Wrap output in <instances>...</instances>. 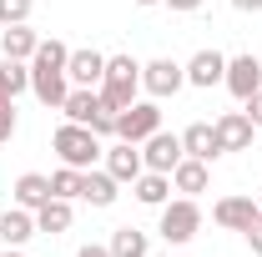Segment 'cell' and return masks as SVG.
Returning a JSON list of instances; mask_svg holds the SVG:
<instances>
[{"label": "cell", "instance_id": "cell-7", "mask_svg": "<svg viewBox=\"0 0 262 257\" xmlns=\"http://www.w3.org/2000/svg\"><path fill=\"white\" fill-rule=\"evenodd\" d=\"M151 131H162V106L157 101H131L126 111H116V136L121 141H146Z\"/></svg>", "mask_w": 262, "mask_h": 257}, {"label": "cell", "instance_id": "cell-23", "mask_svg": "<svg viewBox=\"0 0 262 257\" xmlns=\"http://www.w3.org/2000/svg\"><path fill=\"white\" fill-rule=\"evenodd\" d=\"M40 202H51V177H40V172H26V177H15V207H40Z\"/></svg>", "mask_w": 262, "mask_h": 257}, {"label": "cell", "instance_id": "cell-33", "mask_svg": "<svg viewBox=\"0 0 262 257\" xmlns=\"http://www.w3.org/2000/svg\"><path fill=\"white\" fill-rule=\"evenodd\" d=\"M0 257H26V252H20V247H5V252H0Z\"/></svg>", "mask_w": 262, "mask_h": 257}, {"label": "cell", "instance_id": "cell-4", "mask_svg": "<svg viewBox=\"0 0 262 257\" xmlns=\"http://www.w3.org/2000/svg\"><path fill=\"white\" fill-rule=\"evenodd\" d=\"M61 111H66V121H81V126H91L106 141V136H116V111L101 101L96 86H71V96L61 101Z\"/></svg>", "mask_w": 262, "mask_h": 257}, {"label": "cell", "instance_id": "cell-28", "mask_svg": "<svg viewBox=\"0 0 262 257\" xmlns=\"http://www.w3.org/2000/svg\"><path fill=\"white\" fill-rule=\"evenodd\" d=\"M242 111H247V121H252V126L262 131V91H252V96L242 101Z\"/></svg>", "mask_w": 262, "mask_h": 257}, {"label": "cell", "instance_id": "cell-15", "mask_svg": "<svg viewBox=\"0 0 262 257\" xmlns=\"http://www.w3.org/2000/svg\"><path fill=\"white\" fill-rule=\"evenodd\" d=\"M121 197V182L106 172V166H91V172H81V202H91V207H111Z\"/></svg>", "mask_w": 262, "mask_h": 257}, {"label": "cell", "instance_id": "cell-2", "mask_svg": "<svg viewBox=\"0 0 262 257\" xmlns=\"http://www.w3.org/2000/svg\"><path fill=\"white\" fill-rule=\"evenodd\" d=\"M96 91L111 111H126L131 101H141V61L136 56H106V76H101Z\"/></svg>", "mask_w": 262, "mask_h": 257}, {"label": "cell", "instance_id": "cell-6", "mask_svg": "<svg viewBox=\"0 0 262 257\" xmlns=\"http://www.w3.org/2000/svg\"><path fill=\"white\" fill-rule=\"evenodd\" d=\"M187 86V66H177L171 56H157V61H146L141 66V91L151 101H166V96H177Z\"/></svg>", "mask_w": 262, "mask_h": 257}, {"label": "cell", "instance_id": "cell-22", "mask_svg": "<svg viewBox=\"0 0 262 257\" xmlns=\"http://www.w3.org/2000/svg\"><path fill=\"white\" fill-rule=\"evenodd\" d=\"M20 91H31V61H5L0 56V101H15Z\"/></svg>", "mask_w": 262, "mask_h": 257}, {"label": "cell", "instance_id": "cell-10", "mask_svg": "<svg viewBox=\"0 0 262 257\" xmlns=\"http://www.w3.org/2000/svg\"><path fill=\"white\" fill-rule=\"evenodd\" d=\"M101 161H106V172H111L121 187H126V182H136V177L146 172V161H141V146H136V141H121V136H116V141L101 152Z\"/></svg>", "mask_w": 262, "mask_h": 257}, {"label": "cell", "instance_id": "cell-18", "mask_svg": "<svg viewBox=\"0 0 262 257\" xmlns=\"http://www.w3.org/2000/svg\"><path fill=\"white\" fill-rule=\"evenodd\" d=\"M66 76H71V86H101V76H106V56L101 51H71V61H66Z\"/></svg>", "mask_w": 262, "mask_h": 257}, {"label": "cell", "instance_id": "cell-8", "mask_svg": "<svg viewBox=\"0 0 262 257\" xmlns=\"http://www.w3.org/2000/svg\"><path fill=\"white\" fill-rule=\"evenodd\" d=\"M187 157L182 152V131H151L146 141H141V161H146V172H166L171 177V166Z\"/></svg>", "mask_w": 262, "mask_h": 257}, {"label": "cell", "instance_id": "cell-13", "mask_svg": "<svg viewBox=\"0 0 262 257\" xmlns=\"http://www.w3.org/2000/svg\"><path fill=\"white\" fill-rule=\"evenodd\" d=\"M212 126H217L222 152H247V146H252V136H257V126L247 121V111H222Z\"/></svg>", "mask_w": 262, "mask_h": 257}, {"label": "cell", "instance_id": "cell-9", "mask_svg": "<svg viewBox=\"0 0 262 257\" xmlns=\"http://www.w3.org/2000/svg\"><path fill=\"white\" fill-rule=\"evenodd\" d=\"M222 86H227L237 101H247L252 91H262V61L252 56V51L232 56V61H227V76H222Z\"/></svg>", "mask_w": 262, "mask_h": 257}, {"label": "cell", "instance_id": "cell-17", "mask_svg": "<svg viewBox=\"0 0 262 257\" xmlns=\"http://www.w3.org/2000/svg\"><path fill=\"white\" fill-rule=\"evenodd\" d=\"M207 182H212V172H207V161H196V157H182L171 166V192H182V197H202Z\"/></svg>", "mask_w": 262, "mask_h": 257}, {"label": "cell", "instance_id": "cell-1", "mask_svg": "<svg viewBox=\"0 0 262 257\" xmlns=\"http://www.w3.org/2000/svg\"><path fill=\"white\" fill-rule=\"evenodd\" d=\"M66 61H71V46L66 40H40L31 56V91L40 106H51V111H61V101L71 96V76H66Z\"/></svg>", "mask_w": 262, "mask_h": 257}, {"label": "cell", "instance_id": "cell-11", "mask_svg": "<svg viewBox=\"0 0 262 257\" xmlns=\"http://www.w3.org/2000/svg\"><path fill=\"white\" fill-rule=\"evenodd\" d=\"M257 217H262V207L252 202V197H222V202L212 207V222L227 227V232H247Z\"/></svg>", "mask_w": 262, "mask_h": 257}, {"label": "cell", "instance_id": "cell-35", "mask_svg": "<svg viewBox=\"0 0 262 257\" xmlns=\"http://www.w3.org/2000/svg\"><path fill=\"white\" fill-rule=\"evenodd\" d=\"M257 207H262V192H257Z\"/></svg>", "mask_w": 262, "mask_h": 257}, {"label": "cell", "instance_id": "cell-19", "mask_svg": "<svg viewBox=\"0 0 262 257\" xmlns=\"http://www.w3.org/2000/svg\"><path fill=\"white\" fill-rule=\"evenodd\" d=\"M35 46H40V35H35L31 26H5V31H0V56H5V61H31Z\"/></svg>", "mask_w": 262, "mask_h": 257}, {"label": "cell", "instance_id": "cell-31", "mask_svg": "<svg viewBox=\"0 0 262 257\" xmlns=\"http://www.w3.org/2000/svg\"><path fill=\"white\" fill-rule=\"evenodd\" d=\"M76 257H111V247H101V242H86V247H81Z\"/></svg>", "mask_w": 262, "mask_h": 257}, {"label": "cell", "instance_id": "cell-21", "mask_svg": "<svg viewBox=\"0 0 262 257\" xmlns=\"http://www.w3.org/2000/svg\"><path fill=\"white\" fill-rule=\"evenodd\" d=\"M35 232H71V202L66 197H51V202H40L35 207Z\"/></svg>", "mask_w": 262, "mask_h": 257}, {"label": "cell", "instance_id": "cell-25", "mask_svg": "<svg viewBox=\"0 0 262 257\" xmlns=\"http://www.w3.org/2000/svg\"><path fill=\"white\" fill-rule=\"evenodd\" d=\"M51 197H66V202H76V197H81V172L61 161V172H51Z\"/></svg>", "mask_w": 262, "mask_h": 257}, {"label": "cell", "instance_id": "cell-14", "mask_svg": "<svg viewBox=\"0 0 262 257\" xmlns=\"http://www.w3.org/2000/svg\"><path fill=\"white\" fill-rule=\"evenodd\" d=\"M182 152L212 166V161L222 157V141H217V126H212V121H192V126L182 131Z\"/></svg>", "mask_w": 262, "mask_h": 257}, {"label": "cell", "instance_id": "cell-32", "mask_svg": "<svg viewBox=\"0 0 262 257\" xmlns=\"http://www.w3.org/2000/svg\"><path fill=\"white\" fill-rule=\"evenodd\" d=\"M232 10H242V15H257V10H262V0H232Z\"/></svg>", "mask_w": 262, "mask_h": 257}, {"label": "cell", "instance_id": "cell-12", "mask_svg": "<svg viewBox=\"0 0 262 257\" xmlns=\"http://www.w3.org/2000/svg\"><path fill=\"white\" fill-rule=\"evenodd\" d=\"M222 76H227V56L222 51H196L192 61H187V86H196V91L222 86Z\"/></svg>", "mask_w": 262, "mask_h": 257}, {"label": "cell", "instance_id": "cell-16", "mask_svg": "<svg viewBox=\"0 0 262 257\" xmlns=\"http://www.w3.org/2000/svg\"><path fill=\"white\" fill-rule=\"evenodd\" d=\"M35 237V212L31 207H5L0 212V242L5 247H26Z\"/></svg>", "mask_w": 262, "mask_h": 257}, {"label": "cell", "instance_id": "cell-5", "mask_svg": "<svg viewBox=\"0 0 262 257\" xmlns=\"http://www.w3.org/2000/svg\"><path fill=\"white\" fill-rule=\"evenodd\" d=\"M171 247H182V242H192L196 232H202V207H196V197H171L162 207V222H157Z\"/></svg>", "mask_w": 262, "mask_h": 257}, {"label": "cell", "instance_id": "cell-20", "mask_svg": "<svg viewBox=\"0 0 262 257\" xmlns=\"http://www.w3.org/2000/svg\"><path fill=\"white\" fill-rule=\"evenodd\" d=\"M131 192H136L141 207H166V202H171V177H166V172H141V177L131 182Z\"/></svg>", "mask_w": 262, "mask_h": 257}, {"label": "cell", "instance_id": "cell-34", "mask_svg": "<svg viewBox=\"0 0 262 257\" xmlns=\"http://www.w3.org/2000/svg\"><path fill=\"white\" fill-rule=\"evenodd\" d=\"M136 5H162V0H136Z\"/></svg>", "mask_w": 262, "mask_h": 257}, {"label": "cell", "instance_id": "cell-26", "mask_svg": "<svg viewBox=\"0 0 262 257\" xmlns=\"http://www.w3.org/2000/svg\"><path fill=\"white\" fill-rule=\"evenodd\" d=\"M31 20V0H0V26H26Z\"/></svg>", "mask_w": 262, "mask_h": 257}, {"label": "cell", "instance_id": "cell-27", "mask_svg": "<svg viewBox=\"0 0 262 257\" xmlns=\"http://www.w3.org/2000/svg\"><path fill=\"white\" fill-rule=\"evenodd\" d=\"M15 136V101H0V141Z\"/></svg>", "mask_w": 262, "mask_h": 257}, {"label": "cell", "instance_id": "cell-24", "mask_svg": "<svg viewBox=\"0 0 262 257\" xmlns=\"http://www.w3.org/2000/svg\"><path fill=\"white\" fill-rule=\"evenodd\" d=\"M106 247H111V257H151V247H146V232H141V227H116Z\"/></svg>", "mask_w": 262, "mask_h": 257}, {"label": "cell", "instance_id": "cell-29", "mask_svg": "<svg viewBox=\"0 0 262 257\" xmlns=\"http://www.w3.org/2000/svg\"><path fill=\"white\" fill-rule=\"evenodd\" d=\"M242 237H247V247H252V252L262 257V217H257V222H252V227H247V232H242Z\"/></svg>", "mask_w": 262, "mask_h": 257}, {"label": "cell", "instance_id": "cell-3", "mask_svg": "<svg viewBox=\"0 0 262 257\" xmlns=\"http://www.w3.org/2000/svg\"><path fill=\"white\" fill-rule=\"evenodd\" d=\"M51 146H56V157H61L66 166H76V172H91V166L101 161V152H106V141H101L91 126H81V121H66V126H56Z\"/></svg>", "mask_w": 262, "mask_h": 257}, {"label": "cell", "instance_id": "cell-36", "mask_svg": "<svg viewBox=\"0 0 262 257\" xmlns=\"http://www.w3.org/2000/svg\"><path fill=\"white\" fill-rule=\"evenodd\" d=\"M151 257H162V252H151Z\"/></svg>", "mask_w": 262, "mask_h": 257}, {"label": "cell", "instance_id": "cell-30", "mask_svg": "<svg viewBox=\"0 0 262 257\" xmlns=\"http://www.w3.org/2000/svg\"><path fill=\"white\" fill-rule=\"evenodd\" d=\"M162 5H171V10H182V15H192V10H202V0H162Z\"/></svg>", "mask_w": 262, "mask_h": 257}]
</instances>
